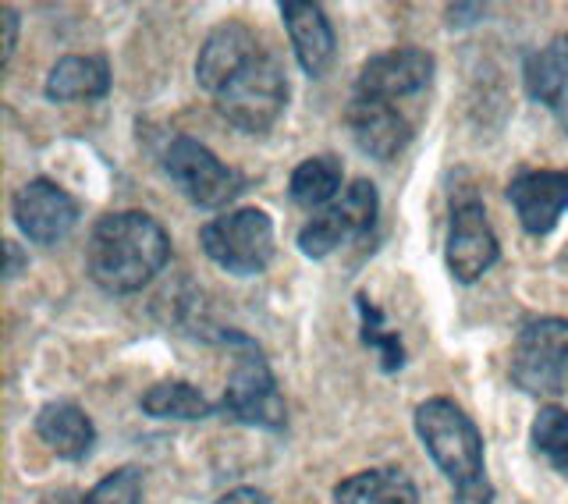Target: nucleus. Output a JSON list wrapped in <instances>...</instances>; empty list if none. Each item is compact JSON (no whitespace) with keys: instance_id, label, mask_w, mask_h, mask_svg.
Returning a JSON list of instances; mask_svg holds the SVG:
<instances>
[{"instance_id":"nucleus-1","label":"nucleus","mask_w":568,"mask_h":504,"mask_svg":"<svg viewBox=\"0 0 568 504\" xmlns=\"http://www.w3.org/2000/svg\"><path fill=\"white\" fill-rule=\"evenodd\" d=\"M195 82L217 114L245 135L271 132L288 107V71L245 22H221L195 58Z\"/></svg>"},{"instance_id":"nucleus-2","label":"nucleus","mask_w":568,"mask_h":504,"mask_svg":"<svg viewBox=\"0 0 568 504\" xmlns=\"http://www.w3.org/2000/svg\"><path fill=\"white\" fill-rule=\"evenodd\" d=\"M171 260L168 228L146 210L106 213L85 242V274L106 295L142 292Z\"/></svg>"},{"instance_id":"nucleus-3","label":"nucleus","mask_w":568,"mask_h":504,"mask_svg":"<svg viewBox=\"0 0 568 504\" xmlns=\"http://www.w3.org/2000/svg\"><path fill=\"white\" fill-rule=\"evenodd\" d=\"M416 437L423 441L426 455L452 483V504H494L497 491L487 476L484 462V434L473 416L452 399H426L416 405Z\"/></svg>"},{"instance_id":"nucleus-4","label":"nucleus","mask_w":568,"mask_h":504,"mask_svg":"<svg viewBox=\"0 0 568 504\" xmlns=\"http://www.w3.org/2000/svg\"><path fill=\"white\" fill-rule=\"evenodd\" d=\"M221 341L235 349V363H231L221 412L242 426H256V430H271V434H277V430L288 426V405L281 399L263 349L253 337H245L239 331H224Z\"/></svg>"},{"instance_id":"nucleus-5","label":"nucleus","mask_w":568,"mask_h":504,"mask_svg":"<svg viewBox=\"0 0 568 504\" xmlns=\"http://www.w3.org/2000/svg\"><path fill=\"white\" fill-rule=\"evenodd\" d=\"M511 384L537 394L558 399L568 391V316H529L515 334L508 359Z\"/></svg>"},{"instance_id":"nucleus-6","label":"nucleus","mask_w":568,"mask_h":504,"mask_svg":"<svg viewBox=\"0 0 568 504\" xmlns=\"http://www.w3.org/2000/svg\"><path fill=\"white\" fill-rule=\"evenodd\" d=\"M200 245L210 263L235 278H256L274 260V221L260 206H239L200 228Z\"/></svg>"},{"instance_id":"nucleus-7","label":"nucleus","mask_w":568,"mask_h":504,"mask_svg":"<svg viewBox=\"0 0 568 504\" xmlns=\"http://www.w3.org/2000/svg\"><path fill=\"white\" fill-rule=\"evenodd\" d=\"M160 168L189 203L203 210H221L245 189V178L192 135H171L160 153Z\"/></svg>"},{"instance_id":"nucleus-8","label":"nucleus","mask_w":568,"mask_h":504,"mask_svg":"<svg viewBox=\"0 0 568 504\" xmlns=\"http://www.w3.org/2000/svg\"><path fill=\"white\" fill-rule=\"evenodd\" d=\"M381 218V192L366 178H355V182L337 195V200L313 213V218L298 228V252L306 260H327L331 252H337L345 242L366 239Z\"/></svg>"},{"instance_id":"nucleus-9","label":"nucleus","mask_w":568,"mask_h":504,"mask_svg":"<svg viewBox=\"0 0 568 504\" xmlns=\"http://www.w3.org/2000/svg\"><path fill=\"white\" fill-rule=\"evenodd\" d=\"M501 256V242H497L487 206L476 192H462L452 200L448 218V242H444V263H448L452 278L458 284H476Z\"/></svg>"},{"instance_id":"nucleus-10","label":"nucleus","mask_w":568,"mask_h":504,"mask_svg":"<svg viewBox=\"0 0 568 504\" xmlns=\"http://www.w3.org/2000/svg\"><path fill=\"white\" fill-rule=\"evenodd\" d=\"M79 203L50 178H29L22 189L11 195V218L14 228L32 245H58L79 224Z\"/></svg>"},{"instance_id":"nucleus-11","label":"nucleus","mask_w":568,"mask_h":504,"mask_svg":"<svg viewBox=\"0 0 568 504\" xmlns=\"http://www.w3.org/2000/svg\"><path fill=\"white\" fill-rule=\"evenodd\" d=\"M437 61L430 50L419 47H398L369 58L359 75H355V100H381V103H398L402 97H416L434 82Z\"/></svg>"},{"instance_id":"nucleus-12","label":"nucleus","mask_w":568,"mask_h":504,"mask_svg":"<svg viewBox=\"0 0 568 504\" xmlns=\"http://www.w3.org/2000/svg\"><path fill=\"white\" fill-rule=\"evenodd\" d=\"M505 195L526 235L544 239L561 224L568 210V171H519Z\"/></svg>"},{"instance_id":"nucleus-13","label":"nucleus","mask_w":568,"mask_h":504,"mask_svg":"<svg viewBox=\"0 0 568 504\" xmlns=\"http://www.w3.org/2000/svg\"><path fill=\"white\" fill-rule=\"evenodd\" d=\"M345 124L352 142L373 160H395L405 153V147L413 142V121H408L395 103H381V100H355L345 111Z\"/></svg>"},{"instance_id":"nucleus-14","label":"nucleus","mask_w":568,"mask_h":504,"mask_svg":"<svg viewBox=\"0 0 568 504\" xmlns=\"http://www.w3.org/2000/svg\"><path fill=\"white\" fill-rule=\"evenodd\" d=\"M277 11L284 18V29H288L298 68L306 75L320 79L331 68L337 50V36L324 4H313V0H281Z\"/></svg>"},{"instance_id":"nucleus-15","label":"nucleus","mask_w":568,"mask_h":504,"mask_svg":"<svg viewBox=\"0 0 568 504\" xmlns=\"http://www.w3.org/2000/svg\"><path fill=\"white\" fill-rule=\"evenodd\" d=\"M36 437L64 462H85L97 447V426L82 405L58 399L36 412Z\"/></svg>"},{"instance_id":"nucleus-16","label":"nucleus","mask_w":568,"mask_h":504,"mask_svg":"<svg viewBox=\"0 0 568 504\" xmlns=\"http://www.w3.org/2000/svg\"><path fill=\"white\" fill-rule=\"evenodd\" d=\"M106 93H111V64L97 53H68L43 82V97L50 103H93Z\"/></svg>"},{"instance_id":"nucleus-17","label":"nucleus","mask_w":568,"mask_h":504,"mask_svg":"<svg viewBox=\"0 0 568 504\" xmlns=\"http://www.w3.org/2000/svg\"><path fill=\"white\" fill-rule=\"evenodd\" d=\"M523 85L532 103L565 111L568 103V32L555 36L544 50H532L523 64Z\"/></svg>"},{"instance_id":"nucleus-18","label":"nucleus","mask_w":568,"mask_h":504,"mask_svg":"<svg viewBox=\"0 0 568 504\" xmlns=\"http://www.w3.org/2000/svg\"><path fill=\"white\" fill-rule=\"evenodd\" d=\"M334 504H419L416 483L402 470H363L334 483Z\"/></svg>"},{"instance_id":"nucleus-19","label":"nucleus","mask_w":568,"mask_h":504,"mask_svg":"<svg viewBox=\"0 0 568 504\" xmlns=\"http://www.w3.org/2000/svg\"><path fill=\"white\" fill-rule=\"evenodd\" d=\"M342 182H345L342 160L331 157V153H320V157L302 160V164L292 171L288 195H292L295 206L310 210V213H320V210H327L337 200V195L345 192Z\"/></svg>"},{"instance_id":"nucleus-20","label":"nucleus","mask_w":568,"mask_h":504,"mask_svg":"<svg viewBox=\"0 0 568 504\" xmlns=\"http://www.w3.org/2000/svg\"><path fill=\"white\" fill-rule=\"evenodd\" d=\"M139 409L153 420L195 423V420H210L221 405H213L206 394L189 381H160L142 394Z\"/></svg>"},{"instance_id":"nucleus-21","label":"nucleus","mask_w":568,"mask_h":504,"mask_svg":"<svg viewBox=\"0 0 568 504\" xmlns=\"http://www.w3.org/2000/svg\"><path fill=\"white\" fill-rule=\"evenodd\" d=\"M355 313H359L363 345L381 355V370L384 373H398L405 366V345H402L398 331L387 327L381 305H373V299L366 292H359V295H355Z\"/></svg>"},{"instance_id":"nucleus-22","label":"nucleus","mask_w":568,"mask_h":504,"mask_svg":"<svg viewBox=\"0 0 568 504\" xmlns=\"http://www.w3.org/2000/svg\"><path fill=\"white\" fill-rule=\"evenodd\" d=\"M532 452H537L550 470L568 476V409L561 405H540L529 426Z\"/></svg>"},{"instance_id":"nucleus-23","label":"nucleus","mask_w":568,"mask_h":504,"mask_svg":"<svg viewBox=\"0 0 568 504\" xmlns=\"http://www.w3.org/2000/svg\"><path fill=\"white\" fill-rule=\"evenodd\" d=\"M142 501V470L135 465H121V470L106 473L93 491L82 494V504H139Z\"/></svg>"},{"instance_id":"nucleus-24","label":"nucleus","mask_w":568,"mask_h":504,"mask_svg":"<svg viewBox=\"0 0 568 504\" xmlns=\"http://www.w3.org/2000/svg\"><path fill=\"white\" fill-rule=\"evenodd\" d=\"M0 26H4V50H0V64H8L14 47H18V26H22V18H18L14 8H0Z\"/></svg>"},{"instance_id":"nucleus-25","label":"nucleus","mask_w":568,"mask_h":504,"mask_svg":"<svg viewBox=\"0 0 568 504\" xmlns=\"http://www.w3.org/2000/svg\"><path fill=\"white\" fill-rule=\"evenodd\" d=\"M213 504H266V494L256 487H235V491L221 494Z\"/></svg>"},{"instance_id":"nucleus-26","label":"nucleus","mask_w":568,"mask_h":504,"mask_svg":"<svg viewBox=\"0 0 568 504\" xmlns=\"http://www.w3.org/2000/svg\"><path fill=\"white\" fill-rule=\"evenodd\" d=\"M448 22L452 26H473V22H479V18L487 14V8H479V4H452L448 8Z\"/></svg>"},{"instance_id":"nucleus-27","label":"nucleus","mask_w":568,"mask_h":504,"mask_svg":"<svg viewBox=\"0 0 568 504\" xmlns=\"http://www.w3.org/2000/svg\"><path fill=\"white\" fill-rule=\"evenodd\" d=\"M4 252H8L4 281H14L18 274H22V266H29V256H22V245H18V242H4Z\"/></svg>"},{"instance_id":"nucleus-28","label":"nucleus","mask_w":568,"mask_h":504,"mask_svg":"<svg viewBox=\"0 0 568 504\" xmlns=\"http://www.w3.org/2000/svg\"><path fill=\"white\" fill-rule=\"evenodd\" d=\"M40 504H82V494H75L71 487H61V491H50Z\"/></svg>"}]
</instances>
